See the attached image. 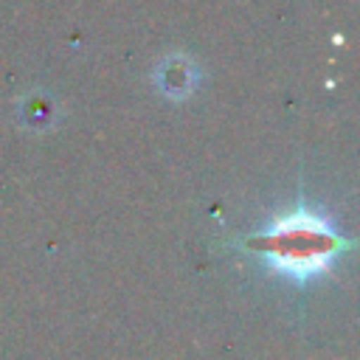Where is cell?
Returning a JSON list of instances; mask_svg holds the SVG:
<instances>
[{
  "label": "cell",
  "mask_w": 360,
  "mask_h": 360,
  "mask_svg": "<svg viewBox=\"0 0 360 360\" xmlns=\"http://www.w3.org/2000/svg\"><path fill=\"white\" fill-rule=\"evenodd\" d=\"M349 245L352 242L338 233L326 214L304 202L287 214L273 217L262 231L242 242V248L259 256L262 264L298 284L329 273Z\"/></svg>",
  "instance_id": "obj_1"
}]
</instances>
